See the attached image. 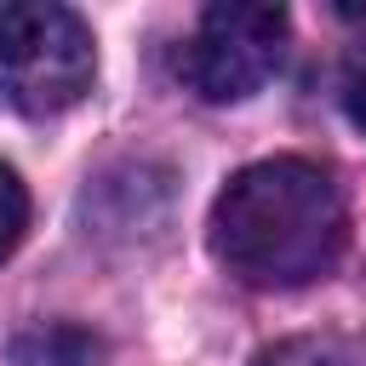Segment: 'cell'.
Returning a JSON list of instances; mask_svg holds the SVG:
<instances>
[{"label":"cell","instance_id":"7","mask_svg":"<svg viewBox=\"0 0 366 366\" xmlns=\"http://www.w3.org/2000/svg\"><path fill=\"white\" fill-rule=\"evenodd\" d=\"M343 114L366 132V69H355V74L343 80Z\"/></svg>","mask_w":366,"mask_h":366},{"label":"cell","instance_id":"2","mask_svg":"<svg viewBox=\"0 0 366 366\" xmlns=\"http://www.w3.org/2000/svg\"><path fill=\"white\" fill-rule=\"evenodd\" d=\"M92 29L51 0L0 6V97L23 114H63L92 92Z\"/></svg>","mask_w":366,"mask_h":366},{"label":"cell","instance_id":"1","mask_svg":"<svg viewBox=\"0 0 366 366\" xmlns=\"http://www.w3.org/2000/svg\"><path fill=\"white\" fill-rule=\"evenodd\" d=\"M349 240V212L315 160L280 154L234 172L212 200V252L246 286H309L320 280Z\"/></svg>","mask_w":366,"mask_h":366},{"label":"cell","instance_id":"6","mask_svg":"<svg viewBox=\"0 0 366 366\" xmlns=\"http://www.w3.org/2000/svg\"><path fill=\"white\" fill-rule=\"evenodd\" d=\"M23 229H29V189H23V177L0 160V263L17 252Z\"/></svg>","mask_w":366,"mask_h":366},{"label":"cell","instance_id":"4","mask_svg":"<svg viewBox=\"0 0 366 366\" xmlns=\"http://www.w3.org/2000/svg\"><path fill=\"white\" fill-rule=\"evenodd\" d=\"M11 366H103V343L86 326L46 320L11 337Z\"/></svg>","mask_w":366,"mask_h":366},{"label":"cell","instance_id":"5","mask_svg":"<svg viewBox=\"0 0 366 366\" xmlns=\"http://www.w3.org/2000/svg\"><path fill=\"white\" fill-rule=\"evenodd\" d=\"M257 366H366V337H286L257 355Z\"/></svg>","mask_w":366,"mask_h":366},{"label":"cell","instance_id":"3","mask_svg":"<svg viewBox=\"0 0 366 366\" xmlns=\"http://www.w3.org/2000/svg\"><path fill=\"white\" fill-rule=\"evenodd\" d=\"M280 46H286L280 6L223 0V6H206L194 46L183 51V74L206 103H240L263 92V80L280 69Z\"/></svg>","mask_w":366,"mask_h":366}]
</instances>
